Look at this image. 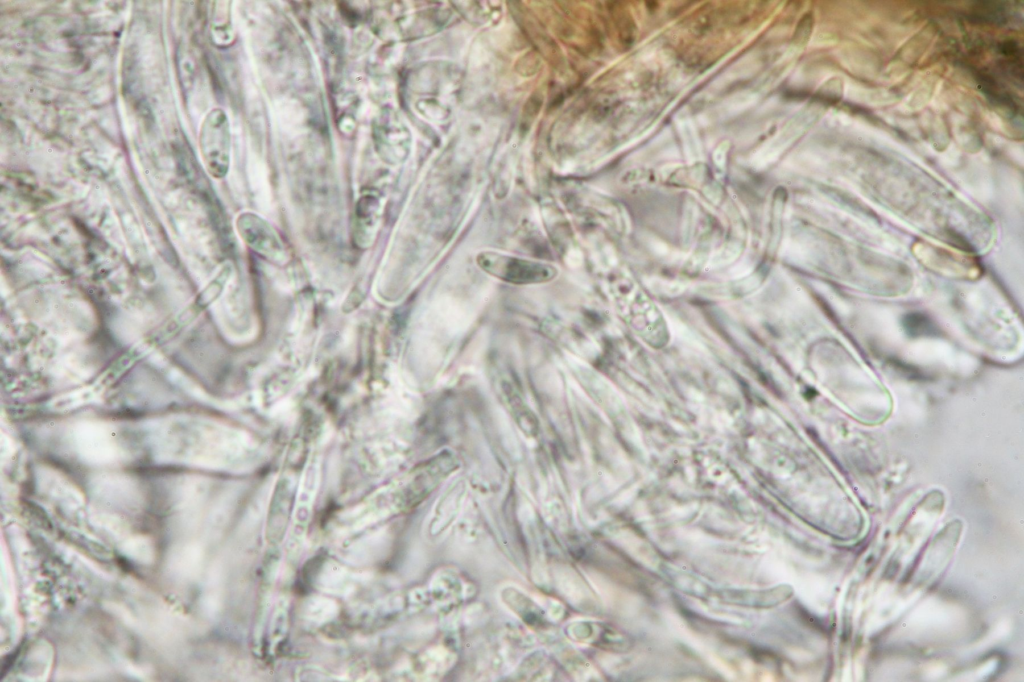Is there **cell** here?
I'll return each instance as SVG.
<instances>
[{
	"mask_svg": "<svg viewBox=\"0 0 1024 682\" xmlns=\"http://www.w3.org/2000/svg\"><path fill=\"white\" fill-rule=\"evenodd\" d=\"M198 143L207 172L216 179L225 177L230 165L231 131L224 110L214 108L207 113L201 123Z\"/></svg>",
	"mask_w": 1024,
	"mask_h": 682,
	"instance_id": "1",
	"label": "cell"
},
{
	"mask_svg": "<svg viewBox=\"0 0 1024 682\" xmlns=\"http://www.w3.org/2000/svg\"><path fill=\"white\" fill-rule=\"evenodd\" d=\"M478 261L487 272L511 283L544 282L556 274L551 266L493 252L479 255Z\"/></svg>",
	"mask_w": 1024,
	"mask_h": 682,
	"instance_id": "2",
	"label": "cell"
},
{
	"mask_svg": "<svg viewBox=\"0 0 1024 682\" xmlns=\"http://www.w3.org/2000/svg\"><path fill=\"white\" fill-rule=\"evenodd\" d=\"M241 239L254 251L274 263H284L287 249L276 230L262 217L252 212L241 213L236 220Z\"/></svg>",
	"mask_w": 1024,
	"mask_h": 682,
	"instance_id": "3",
	"label": "cell"
},
{
	"mask_svg": "<svg viewBox=\"0 0 1024 682\" xmlns=\"http://www.w3.org/2000/svg\"><path fill=\"white\" fill-rule=\"evenodd\" d=\"M381 216V201L378 196L362 195L355 206L354 236L361 248L369 247L376 236Z\"/></svg>",
	"mask_w": 1024,
	"mask_h": 682,
	"instance_id": "4",
	"label": "cell"
},
{
	"mask_svg": "<svg viewBox=\"0 0 1024 682\" xmlns=\"http://www.w3.org/2000/svg\"><path fill=\"white\" fill-rule=\"evenodd\" d=\"M399 127L391 110L382 109L372 125L375 150L383 161L395 163L400 159L396 141Z\"/></svg>",
	"mask_w": 1024,
	"mask_h": 682,
	"instance_id": "5",
	"label": "cell"
},
{
	"mask_svg": "<svg viewBox=\"0 0 1024 682\" xmlns=\"http://www.w3.org/2000/svg\"><path fill=\"white\" fill-rule=\"evenodd\" d=\"M542 99L538 95H533L527 101L524 108L523 119L528 118V124L534 119L541 107Z\"/></svg>",
	"mask_w": 1024,
	"mask_h": 682,
	"instance_id": "6",
	"label": "cell"
}]
</instances>
